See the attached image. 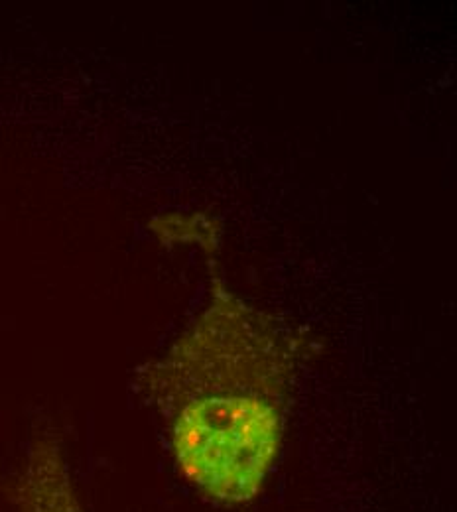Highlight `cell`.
<instances>
[{
  "label": "cell",
  "instance_id": "1",
  "mask_svg": "<svg viewBox=\"0 0 457 512\" xmlns=\"http://www.w3.org/2000/svg\"><path fill=\"white\" fill-rule=\"evenodd\" d=\"M300 359L282 321L217 288L194 323L140 371L178 475L203 499L253 503L274 469Z\"/></svg>",
  "mask_w": 457,
  "mask_h": 512
},
{
  "label": "cell",
  "instance_id": "2",
  "mask_svg": "<svg viewBox=\"0 0 457 512\" xmlns=\"http://www.w3.org/2000/svg\"><path fill=\"white\" fill-rule=\"evenodd\" d=\"M12 503L16 512H87L66 455L54 440H40L28 451L12 485Z\"/></svg>",
  "mask_w": 457,
  "mask_h": 512
}]
</instances>
